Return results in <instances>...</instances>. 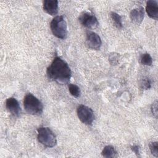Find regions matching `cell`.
I'll return each mask as SVG.
<instances>
[{
  "instance_id": "6da1fadb",
  "label": "cell",
  "mask_w": 158,
  "mask_h": 158,
  "mask_svg": "<svg viewBox=\"0 0 158 158\" xmlns=\"http://www.w3.org/2000/svg\"><path fill=\"white\" fill-rule=\"evenodd\" d=\"M46 74L49 80L59 84L64 85L69 82L72 72L68 64L65 60L56 57L48 67Z\"/></svg>"
},
{
  "instance_id": "7a4b0ae2",
  "label": "cell",
  "mask_w": 158,
  "mask_h": 158,
  "mask_svg": "<svg viewBox=\"0 0 158 158\" xmlns=\"http://www.w3.org/2000/svg\"><path fill=\"white\" fill-rule=\"evenodd\" d=\"M23 106L27 112L31 115H41L43 110V105L41 102L31 93L25 96Z\"/></svg>"
},
{
  "instance_id": "3957f363",
  "label": "cell",
  "mask_w": 158,
  "mask_h": 158,
  "mask_svg": "<svg viewBox=\"0 0 158 158\" xmlns=\"http://www.w3.org/2000/svg\"><path fill=\"white\" fill-rule=\"evenodd\" d=\"M50 27L52 34L57 38L64 40L67 37V25L63 16L55 17L51 22Z\"/></svg>"
},
{
  "instance_id": "277c9868",
  "label": "cell",
  "mask_w": 158,
  "mask_h": 158,
  "mask_svg": "<svg viewBox=\"0 0 158 158\" xmlns=\"http://www.w3.org/2000/svg\"><path fill=\"white\" fill-rule=\"evenodd\" d=\"M38 141L43 146L48 148H52L57 144L56 135L48 127H40L37 130Z\"/></svg>"
},
{
  "instance_id": "5b68a950",
  "label": "cell",
  "mask_w": 158,
  "mask_h": 158,
  "mask_svg": "<svg viewBox=\"0 0 158 158\" xmlns=\"http://www.w3.org/2000/svg\"><path fill=\"white\" fill-rule=\"evenodd\" d=\"M77 113L80 120L86 125H91L94 120V114L93 110L85 105H80L77 109Z\"/></svg>"
},
{
  "instance_id": "8992f818",
  "label": "cell",
  "mask_w": 158,
  "mask_h": 158,
  "mask_svg": "<svg viewBox=\"0 0 158 158\" xmlns=\"http://www.w3.org/2000/svg\"><path fill=\"white\" fill-rule=\"evenodd\" d=\"M78 19L80 23L88 28H95L99 24L97 18L89 12H83L80 14Z\"/></svg>"
},
{
  "instance_id": "52a82bcc",
  "label": "cell",
  "mask_w": 158,
  "mask_h": 158,
  "mask_svg": "<svg viewBox=\"0 0 158 158\" xmlns=\"http://www.w3.org/2000/svg\"><path fill=\"white\" fill-rule=\"evenodd\" d=\"M86 43L89 48L95 50L99 49L102 44L100 36L97 33L92 31H89L87 33Z\"/></svg>"
},
{
  "instance_id": "ba28073f",
  "label": "cell",
  "mask_w": 158,
  "mask_h": 158,
  "mask_svg": "<svg viewBox=\"0 0 158 158\" xmlns=\"http://www.w3.org/2000/svg\"><path fill=\"white\" fill-rule=\"evenodd\" d=\"M6 107L7 110L15 117H19L22 112L18 101L12 97L7 99L6 101Z\"/></svg>"
},
{
  "instance_id": "9c48e42d",
  "label": "cell",
  "mask_w": 158,
  "mask_h": 158,
  "mask_svg": "<svg viewBox=\"0 0 158 158\" xmlns=\"http://www.w3.org/2000/svg\"><path fill=\"white\" fill-rule=\"evenodd\" d=\"M43 10L51 15H56L58 12V1L57 0L44 1Z\"/></svg>"
},
{
  "instance_id": "30bf717a",
  "label": "cell",
  "mask_w": 158,
  "mask_h": 158,
  "mask_svg": "<svg viewBox=\"0 0 158 158\" xmlns=\"http://www.w3.org/2000/svg\"><path fill=\"white\" fill-rule=\"evenodd\" d=\"M146 11L148 15L157 20L158 19V3L157 1L149 0L146 3Z\"/></svg>"
},
{
  "instance_id": "8fae6325",
  "label": "cell",
  "mask_w": 158,
  "mask_h": 158,
  "mask_svg": "<svg viewBox=\"0 0 158 158\" xmlns=\"http://www.w3.org/2000/svg\"><path fill=\"white\" fill-rule=\"evenodd\" d=\"M144 11L143 7H142L133 9L130 14L131 21L137 25H139L141 23L144 19Z\"/></svg>"
},
{
  "instance_id": "7c38bea8",
  "label": "cell",
  "mask_w": 158,
  "mask_h": 158,
  "mask_svg": "<svg viewBox=\"0 0 158 158\" xmlns=\"http://www.w3.org/2000/svg\"><path fill=\"white\" fill-rule=\"evenodd\" d=\"M117 151L115 148L112 146H106L104 148L101 152V154L103 157L107 158H111L117 157Z\"/></svg>"
},
{
  "instance_id": "4fadbf2b",
  "label": "cell",
  "mask_w": 158,
  "mask_h": 158,
  "mask_svg": "<svg viewBox=\"0 0 158 158\" xmlns=\"http://www.w3.org/2000/svg\"><path fill=\"white\" fill-rule=\"evenodd\" d=\"M110 17L114 23V25L117 28H122L123 27L122 18L117 13L115 12H112L110 13Z\"/></svg>"
},
{
  "instance_id": "5bb4252c",
  "label": "cell",
  "mask_w": 158,
  "mask_h": 158,
  "mask_svg": "<svg viewBox=\"0 0 158 158\" xmlns=\"http://www.w3.org/2000/svg\"><path fill=\"white\" fill-rule=\"evenodd\" d=\"M69 91L72 96L75 98H78L80 96L81 91L80 88L74 84H70L69 86Z\"/></svg>"
},
{
  "instance_id": "9a60e30c",
  "label": "cell",
  "mask_w": 158,
  "mask_h": 158,
  "mask_svg": "<svg viewBox=\"0 0 158 158\" xmlns=\"http://www.w3.org/2000/svg\"><path fill=\"white\" fill-rule=\"evenodd\" d=\"M141 63L144 65H151L152 64V58L148 53L143 54L141 57Z\"/></svg>"
},
{
  "instance_id": "2e32d148",
  "label": "cell",
  "mask_w": 158,
  "mask_h": 158,
  "mask_svg": "<svg viewBox=\"0 0 158 158\" xmlns=\"http://www.w3.org/2000/svg\"><path fill=\"white\" fill-rule=\"evenodd\" d=\"M149 149L152 154L156 157H158V143L157 141L150 143Z\"/></svg>"
},
{
  "instance_id": "e0dca14e",
  "label": "cell",
  "mask_w": 158,
  "mask_h": 158,
  "mask_svg": "<svg viewBox=\"0 0 158 158\" xmlns=\"http://www.w3.org/2000/svg\"><path fill=\"white\" fill-rule=\"evenodd\" d=\"M151 111L152 114L157 118V101L154 102L151 106Z\"/></svg>"
},
{
  "instance_id": "ac0fdd59",
  "label": "cell",
  "mask_w": 158,
  "mask_h": 158,
  "mask_svg": "<svg viewBox=\"0 0 158 158\" xmlns=\"http://www.w3.org/2000/svg\"><path fill=\"white\" fill-rule=\"evenodd\" d=\"M142 86L143 88L146 89H149L151 88V81L150 80H149V78H146V79H144L142 81Z\"/></svg>"
},
{
  "instance_id": "d6986e66",
  "label": "cell",
  "mask_w": 158,
  "mask_h": 158,
  "mask_svg": "<svg viewBox=\"0 0 158 158\" xmlns=\"http://www.w3.org/2000/svg\"><path fill=\"white\" fill-rule=\"evenodd\" d=\"M131 149H132V151L136 154H137V155H138L139 154V146H137V145H135V146H132L131 147Z\"/></svg>"
}]
</instances>
